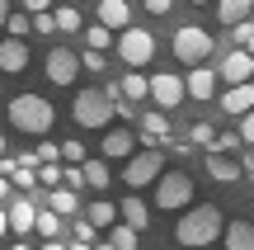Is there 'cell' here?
Returning a JSON list of instances; mask_svg holds the SVG:
<instances>
[{
  "instance_id": "1",
  "label": "cell",
  "mask_w": 254,
  "mask_h": 250,
  "mask_svg": "<svg viewBox=\"0 0 254 250\" xmlns=\"http://www.w3.org/2000/svg\"><path fill=\"white\" fill-rule=\"evenodd\" d=\"M221 227H226V217H221L217 203H189L179 227H174V241L189 246V250H202V246L221 241Z\"/></svg>"
},
{
  "instance_id": "2",
  "label": "cell",
  "mask_w": 254,
  "mask_h": 250,
  "mask_svg": "<svg viewBox=\"0 0 254 250\" xmlns=\"http://www.w3.org/2000/svg\"><path fill=\"white\" fill-rule=\"evenodd\" d=\"M5 113H9V128L33 132V137H47L52 123H57V109L43 99V94H14V99L5 104Z\"/></svg>"
},
{
  "instance_id": "3",
  "label": "cell",
  "mask_w": 254,
  "mask_h": 250,
  "mask_svg": "<svg viewBox=\"0 0 254 250\" xmlns=\"http://www.w3.org/2000/svg\"><path fill=\"white\" fill-rule=\"evenodd\" d=\"M193 203V175L189 170H160L155 175V208L160 213H179Z\"/></svg>"
},
{
  "instance_id": "4",
  "label": "cell",
  "mask_w": 254,
  "mask_h": 250,
  "mask_svg": "<svg viewBox=\"0 0 254 250\" xmlns=\"http://www.w3.org/2000/svg\"><path fill=\"white\" fill-rule=\"evenodd\" d=\"M212 47H217V38L207 33V28H198V24H184V28H174V43H170V52L179 57L184 66H202L212 57Z\"/></svg>"
},
{
  "instance_id": "5",
  "label": "cell",
  "mask_w": 254,
  "mask_h": 250,
  "mask_svg": "<svg viewBox=\"0 0 254 250\" xmlns=\"http://www.w3.org/2000/svg\"><path fill=\"white\" fill-rule=\"evenodd\" d=\"M113 47H118V57L127 62V71H136V66H146L155 57V33L151 28H136V24H127L113 33Z\"/></svg>"
},
{
  "instance_id": "6",
  "label": "cell",
  "mask_w": 254,
  "mask_h": 250,
  "mask_svg": "<svg viewBox=\"0 0 254 250\" xmlns=\"http://www.w3.org/2000/svg\"><path fill=\"white\" fill-rule=\"evenodd\" d=\"M71 118H75V128H109V123H113L109 90H80L75 104H71Z\"/></svg>"
},
{
  "instance_id": "7",
  "label": "cell",
  "mask_w": 254,
  "mask_h": 250,
  "mask_svg": "<svg viewBox=\"0 0 254 250\" xmlns=\"http://www.w3.org/2000/svg\"><path fill=\"white\" fill-rule=\"evenodd\" d=\"M160 170H165V151H136L123 166V184L127 189H146V184H155Z\"/></svg>"
},
{
  "instance_id": "8",
  "label": "cell",
  "mask_w": 254,
  "mask_h": 250,
  "mask_svg": "<svg viewBox=\"0 0 254 250\" xmlns=\"http://www.w3.org/2000/svg\"><path fill=\"white\" fill-rule=\"evenodd\" d=\"M146 99H155V109L174 113V109L184 104V76H170V71L146 76Z\"/></svg>"
},
{
  "instance_id": "9",
  "label": "cell",
  "mask_w": 254,
  "mask_h": 250,
  "mask_svg": "<svg viewBox=\"0 0 254 250\" xmlns=\"http://www.w3.org/2000/svg\"><path fill=\"white\" fill-rule=\"evenodd\" d=\"M43 71H47V81H52V85H75V76H80V57H75L71 47H52Z\"/></svg>"
},
{
  "instance_id": "10",
  "label": "cell",
  "mask_w": 254,
  "mask_h": 250,
  "mask_svg": "<svg viewBox=\"0 0 254 250\" xmlns=\"http://www.w3.org/2000/svg\"><path fill=\"white\" fill-rule=\"evenodd\" d=\"M250 76H254V57L245 52V47L226 52V57H221V66H217V81H226V85H245Z\"/></svg>"
},
{
  "instance_id": "11",
  "label": "cell",
  "mask_w": 254,
  "mask_h": 250,
  "mask_svg": "<svg viewBox=\"0 0 254 250\" xmlns=\"http://www.w3.org/2000/svg\"><path fill=\"white\" fill-rule=\"evenodd\" d=\"M184 99H198V104L217 99V71H212V66H193V71L184 76Z\"/></svg>"
},
{
  "instance_id": "12",
  "label": "cell",
  "mask_w": 254,
  "mask_h": 250,
  "mask_svg": "<svg viewBox=\"0 0 254 250\" xmlns=\"http://www.w3.org/2000/svg\"><path fill=\"white\" fill-rule=\"evenodd\" d=\"M136 151V132L132 128H109L104 132V161H127Z\"/></svg>"
},
{
  "instance_id": "13",
  "label": "cell",
  "mask_w": 254,
  "mask_h": 250,
  "mask_svg": "<svg viewBox=\"0 0 254 250\" xmlns=\"http://www.w3.org/2000/svg\"><path fill=\"white\" fill-rule=\"evenodd\" d=\"M94 24H104V28H127L132 24V5L127 0H99V9H94Z\"/></svg>"
},
{
  "instance_id": "14",
  "label": "cell",
  "mask_w": 254,
  "mask_h": 250,
  "mask_svg": "<svg viewBox=\"0 0 254 250\" xmlns=\"http://www.w3.org/2000/svg\"><path fill=\"white\" fill-rule=\"evenodd\" d=\"M202 161H207V175L217 179V184H236V179H245V175H240V161H236V156H221V151H202Z\"/></svg>"
},
{
  "instance_id": "15",
  "label": "cell",
  "mask_w": 254,
  "mask_h": 250,
  "mask_svg": "<svg viewBox=\"0 0 254 250\" xmlns=\"http://www.w3.org/2000/svg\"><path fill=\"white\" fill-rule=\"evenodd\" d=\"M24 66H28L24 38H5V43H0V76H19Z\"/></svg>"
},
{
  "instance_id": "16",
  "label": "cell",
  "mask_w": 254,
  "mask_h": 250,
  "mask_svg": "<svg viewBox=\"0 0 254 250\" xmlns=\"http://www.w3.org/2000/svg\"><path fill=\"white\" fill-rule=\"evenodd\" d=\"M33 213H38V208L28 203L24 194H19L14 203L5 208V222H9V232H19V236H24V232H33Z\"/></svg>"
},
{
  "instance_id": "17",
  "label": "cell",
  "mask_w": 254,
  "mask_h": 250,
  "mask_svg": "<svg viewBox=\"0 0 254 250\" xmlns=\"http://www.w3.org/2000/svg\"><path fill=\"white\" fill-rule=\"evenodd\" d=\"M118 217H123L127 227H132V232H141V227H151V208H146V203H141L136 194H127L123 203H118Z\"/></svg>"
},
{
  "instance_id": "18",
  "label": "cell",
  "mask_w": 254,
  "mask_h": 250,
  "mask_svg": "<svg viewBox=\"0 0 254 250\" xmlns=\"http://www.w3.org/2000/svg\"><path fill=\"white\" fill-rule=\"evenodd\" d=\"M221 109L236 113V118H240V113H250V109H254V85H250V81H245V85H231V90L221 94Z\"/></svg>"
},
{
  "instance_id": "19",
  "label": "cell",
  "mask_w": 254,
  "mask_h": 250,
  "mask_svg": "<svg viewBox=\"0 0 254 250\" xmlns=\"http://www.w3.org/2000/svg\"><path fill=\"white\" fill-rule=\"evenodd\" d=\"M221 241H226V250H254V227L250 222H226L221 227Z\"/></svg>"
},
{
  "instance_id": "20",
  "label": "cell",
  "mask_w": 254,
  "mask_h": 250,
  "mask_svg": "<svg viewBox=\"0 0 254 250\" xmlns=\"http://www.w3.org/2000/svg\"><path fill=\"white\" fill-rule=\"evenodd\" d=\"M118 99H127V104H136V99H146V76H136V71H127L123 81H113L109 85Z\"/></svg>"
},
{
  "instance_id": "21",
  "label": "cell",
  "mask_w": 254,
  "mask_h": 250,
  "mask_svg": "<svg viewBox=\"0 0 254 250\" xmlns=\"http://www.w3.org/2000/svg\"><path fill=\"white\" fill-rule=\"evenodd\" d=\"M80 175H85V189H109V161H94V156H85L80 161Z\"/></svg>"
},
{
  "instance_id": "22",
  "label": "cell",
  "mask_w": 254,
  "mask_h": 250,
  "mask_svg": "<svg viewBox=\"0 0 254 250\" xmlns=\"http://www.w3.org/2000/svg\"><path fill=\"white\" fill-rule=\"evenodd\" d=\"M254 14V0H217V19L221 24H240V19H250Z\"/></svg>"
},
{
  "instance_id": "23",
  "label": "cell",
  "mask_w": 254,
  "mask_h": 250,
  "mask_svg": "<svg viewBox=\"0 0 254 250\" xmlns=\"http://www.w3.org/2000/svg\"><path fill=\"white\" fill-rule=\"evenodd\" d=\"M47 208H52L57 217H71L75 208H80V198H75V189H62V184H57V189H47Z\"/></svg>"
},
{
  "instance_id": "24",
  "label": "cell",
  "mask_w": 254,
  "mask_h": 250,
  "mask_svg": "<svg viewBox=\"0 0 254 250\" xmlns=\"http://www.w3.org/2000/svg\"><path fill=\"white\" fill-rule=\"evenodd\" d=\"M52 24H57V33H80L85 19H80V9H75V5H57L52 9Z\"/></svg>"
},
{
  "instance_id": "25",
  "label": "cell",
  "mask_w": 254,
  "mask_h": 250,
  "mask_svg": "<svg viewBox=\"0 0 254 250\" xmlns=\"http://www.w3.org/2000/svg\"><path fill=\"white\" fill-rule=\"evenodd\" d=\"M33 232L43 236V241H57V236H62V217H57L52 208H38L33 213Z\"/></svg>"
},
{
  "instance_id": "26",
  "label": "cell",
  "mask_w": 254,
  "mask_h": 250,
  "mask_svg": "<svg viewBox=\"0 0 254 250\" xmlns=\"http://www.w3.org/2000/svg\"><path fill=\"white\" fill-rule=\"evenodd\" d=\"M85 222H90V227H113V222H118V203H109V198H94L90 213H85Z\"/></svg>"
},
{
  "instance_id": "27",
  "label": "cell",
  "mask_w": 254,
  "mask_h": 250,
  "mask_svg": "<svg viewBox=\"0 0 254 250\" xmlns=\"http://www.w3.org/2000/svg\"><path fill=\"white\" fill-rule=\"evenodd\" d=\"M136 123H141L136 132H151V137H170V113H165V109H151V113H141Z\"/></svg>"
},
{
  "instance_id": "28",
  "label": "cell",
  "mask_w": 254,
  "mask_h": 250,
  "mask_svg": "<svg viewBox=\"0 0 254 250\" xmlns=\"http://www.w3.org/2000/svg\"><path fill=\"white\" fill-rule=\"evenodd\" d=\"M33 179H38V189H57V184H62V166H57V161H38Z\"/></svg>"
},
{
  "instance_id": "29",
  "label": "cell",
  "mask_w": 254,
  "mask_h": 250,
  "mask_svg": "<svg viewBox=\"0 0 254 250\" xmlns=\"http://www.w3.org/2000/svg\"><path fill=\"white\" fill-rule=\"evenodd\" d=\"M0 28H9V38H24V33H33V24H28V14H24V9H9Z\"/></svg>"
},
{
  "instance_id": "30",
  "label": "cell",
  "mask_w": 254,
  "mask_h": 250,
  "mask_svg": "<svg viewBox=\"0 0 254 250\" xmlns=\"http://www.w3.org/2000/svg\"><path fill=\"white\" fill-rule=\"evenodd\" d=\"M85 43H90L94 52H104V47H113V28H104V24H90V28H85Z\"/></svg>"
},
{
  "instance_id": "31",
  "label": "cell",
  "mask_w": 254,
  "mask_h": 250,
  "mask_svg": "<svg viewBox=\"0 0 254 250\" xmlns=\"http://www.w3.org/2000/svg\"><path fill=\"white\" fill-rule=\"evenodd\" d=\"M189 142H193L198 151H212V142H217V132H212V123H193V128H189Z\"/></svg>"
},
{
  "instance_id": "32",
  "label": "cell",
  "mask_w": 254,
  "mask_h": 250,
  "mask_svg": "<svg viewBox=\"0 0 254 250\" xmlns=\"http://www.w3.org/2000/svg\"><path fill=\"white\" fill-rule=\"evenodd\" d=\"M109 246L113 250H136V232L132 227H109Z\"/></svg>"
},
{
  "instance_id": "33",
  "label": "cell",
  "mask_w": 254,
  "mask_h": 250,
  "mask_svg": "<svg viewBox=\"0 0 254 250\" xmlns=\"http://www.w3.org/2000/svg\"><path fill=\"white\" fill-rule=\"evenodd\" d=\"M231 38H236V43H240V47H245V52L254 57V24H250V19H240V24H231Z\"/></svg>"
},
{
  "instance_id": "34",
  "label": "cell",
  "mask_w": 254,
  "mask_h": 250,
  "mask_svg": "<svg viewBox=\"0 0 254 250\" xmlns=\"http://www.w3.org/2000/svg\"><path fill=\"white\" fill-rule=\"evenodd\" d=\"M57 156H62V161H66V166H80V161H85V156H90V151H85V147H80V142H75V137H71V142H62V147H57Z\"/></svg>"
},
{
  "instance_id": "35",
  "label": "cell",
  "mask_w": 254,
  "mask_h": 250,
  "mask_svg": "<svg viewBox=\"0 0 254 250\" xmlns=\"http://www.w3.org/2000/svg\"><path fill=\"white\" fill-rule=\"evenodd\" d=\"M80 71H94V76H104V71H109V57L90 47V52H80Z\"/></svg>"
},
{
  "instance_id": "36",
  "label": "cell",
  "mask_w": 254,
  "mask_h": 250,
  "mask_svg": "<svg viewBox=\"0 0 254 250\" xmlns=\"http://www.w3.org/2000/svg\"><path fill=\"white\" fill-rule=\"evenodd\" d=\"M236 137H240V147H254V109H250V113H240V128H236Z\"/></svg>"
},
{
  "instance_id": "37",
  "label": "cell",
  "mask_w": 254,
  "mask_h": 250,
  "mask_svg": "<svg viewBox=\"0 0 254 250\" xmlns=\"http://www.w3.org/2000/svg\"><path fill=\"white\" fill-rule=\"evenodd\" d=\"M62 189H85V175H80V166H62Z\"/></svg>"
},
{
  "instance_id": "38",
  "label": "cell",
  "mask_w": 254,
  "mask_h": 250,
  "mask_svg": "<svg viewBox=\"0 0 254 250\" xmlns=\"http://www.w3.org/2000/svg\"><path fill=\"white\" fill-rule=\"evenodd\" d=\"M28 24H33V33H57V24H52V9H43V14H28Z\"/></svg>"
},
{
  "instance_id": "39",
  "label": "cell",
  "mask_w": 254,
  "mask_h": 250,
  "mask_svg": "<svg viewBox=\"0 0 254 250\" xmlns=\"http://www.w3.org/2000/svg\"><path fill=\"white\" fill-rule=\"evenodd\" d=\"M71 232H75V241H85V246H94V232H99V227H90V222H75Z\"/></svg>"
},
{
  "instance_id": "40",
  "label": "cell",
  "mask_w": 254,
  "mask_h": 250,
  "mask_svg": "<svg viewBox=\"0 0 254 250\" xmlns=\"http://www.w3.org/2000/svg\"><path fill=\"white\" fill-rule=\"evenodd\" d=\"M33 161H62V156H57V142H38Z\"/></svg>"
},
{
  "instance_id": "41",
  "label": "cell",
  "mask_w": 254,
  "mask_h": 250,
  "mask_svg": "<svg viewBox=\"0 0 254 250\" xmlns=\"http://www.w3.org/2000/svg\"><path fill=\"white\" fill-rule=\"evenodd\" d=\"M19 9L24 14H43V9H52V0H19Z\"/></svg>"
},
{
  "instance_id": "42",
  "label": "cell",
  "mask_w": 254,
  "mask_h": 250,
  "mask_svg": "<svg viewBox=\"0 0 254 250\" xmlns=\"http://www.w3.org/2000/svg\"><path fill=\"white\" fill-rule=\"evenodd\" d=\"M141 5L151 9V14H170V5H174V0H141Z\"/></svg>"
},
{
  "instance_id": "43",
  "label": "cell",
  "mask_w": 254,
  "mask_h": 250,
  "mask_svg": "<svg viewBox=\"0 0 254 250\" xmlns=\"http://www.w3.org/2000/svg\"><path fill=\"white\" fill-rule=\"evenodd\" d=\"M9 232V222H5V208H0V236H5Z\"/></svg>"
},
{
  "instance_id": "44",
  "label": "cell",
  "mask_w": 254,
  "mask_h": 250,
  "mask_svg": "<svg viewBox=\"0 0 254 250\" xmlns=\"http://www.w3.org/2000/svg\"><path fill=\"white\" fill-rule=\"evenodd\" d=\"M5 14H9V0H0V24H5Z\"/></svg>"
},
{
  "instance_id": "45",
  "label": "cell",
  "mask_w": 254,
  "mask_h": 250,
  "mask_svg": "<svg viewBox=\"0 0 254 250\" xmlns=\"http://www.w3.org/2000/svg\"><path fill=\"white\" fill-rule=\"evenodd\" d=\"M5 194H9V179H5V175H0V198H5Z\"/></svg>"
},
{
  "instance_id": "46",
  "label": "cell",
  "mask_w": 254,
  "mask_h": 250,
  "mask_svg": "<svg viewBox=\"0 0 254 250\" xmlns=\"http://www.w3.org/2000/svg\"><path fill=\"white\" fill-rule=\"evenodd\" d=\"M66 250H90V246H85V241H71V246H66Z\"/></svg>"
},
{
  "instance_id": "47",
  "label": "cell",
  "mask_w": 254,
  "mask_h": 250,
  "mask_svg": "<svg viewBox=\"0 0 254 250\" xmlns=\"http://www.w3.org/2000/svg\"><path fill=\"white\" fill-rule=\"evenodd\" d=\"M43 250H66V246H62V241H47V246H43Z\"/></svg>"
},
{
  "instance_id": "48",
  "label": "cell",
  "mask_w": 254,
  "mask_h": 250,
  "mask_svg": "<svg viewBox=\"0 0 254 250\" xmlns=\"http://www.w3.org/2000/svg\"><path fill=\"white\" fill-rule=\"evenodd\" d=\"M90 250H113V246H109V241H99V246H90Z\"/></svg>"
},
{
  "instance_id": "49",
  "label": "cell",
  "mask_w": 254,
  "mask_h": 250,
  "mask_svg": "<svg viewBox=\"0 0 254 250\" xmlns=\"http://www.w3.org/2000/svg\"><path fill=\"white\" fill-rule=\"evenodd\" d=\"M0 156H5V132H0Z\"/></svg>"
},
{
  "instance_id": "50",
  "label": "cell",
  "mask_w": 254,
  "mask_h": 250,
  "mask_svg": "<svg viewBox=\"0 0 254 250\" xmlns=\"http://www.w3.org/2000/svg\"><path fill=\"white\" fill-rule=\"evenodd\" d=\"M9 250H28V246H24V241H19V246H9Z\"/></svg>"
},
{
  "instance_id": "51",
  "label": "cell",
  "mask_w": 254,
  "mask_h": 250,
  "mask_svg": "<svg viewBox=\"0 0 254 250\" xmlns=\"http://www.w3.org/2000/svg\"><path fill=\"white\" fill-rule=\"evenodd\" d=\"M193 5H207V0H193Z\"/></svg>"
},
{
  "instance_id": "52",
  "label": "cell",
  "mask_w": 254,
  "mask_h": 250,
  "mask_svg": "<svg viewBox=\"0 0 254 250\" xmlns=\"http://www.w3.org/2000/svg\"><path fill=\"white\" fill-rule=\"evenodd\" d=\"M250 161H254V147H250Z\"/></svg>"
},
{
  "instance_id": "53",
  "label": "cell",
  "mask_w": 254,
  "mask_h": 250,
  "mask_svg": "<svg viewBox=\"0 0 254 250\" xmlns=\"http://www.w3.org/2000/svg\"><path fill=\"white\" fill-rule=\"evenodd\" d=\"M250 24H254V14H250Z\"/></svg>"
}]
</instances>
